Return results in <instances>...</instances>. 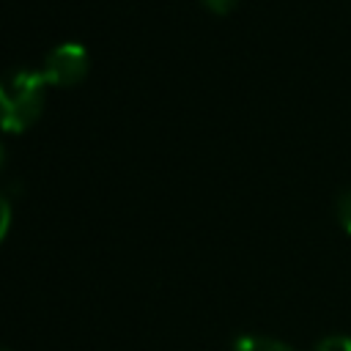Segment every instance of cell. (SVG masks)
Returning <instances> with one entry per match:
<instances>
[{
	"label": "cell",
	"mask_w": 351,
	"mask_h": 351,
	"mask_svg": "<svg viewBox=\"0 0 351 351\" xmlns=\"http://www.w3.org/2000/svg\"><path fill=\"white\" fill-rule=\"evenodd\" d=\"M44 74L41 71H11L0 77V129L25 132L44 107Z\"/></svg>",
	"instance_id": "cell-1"
},
{
	"label": "cell",
	"mask_w": 351,
	"mask_h": 351,
	"mask_svg": "<svg viewBox=\"0 0 351 351\" xmlns=\"http://www.w3.org/2000/svg\"><path fill=\"white\" fill-rule=\"evenodd\" d=\"M41 74H44V80L49 85H77L88 74V52H85V47H80L77 41L58 44L55 49L47 52Z\"/></svg>",
	"instance_id": "cell-2"
},
{
	"label": "cell",
	"mask_w": 351,
	"mask_h": 351,
	"mask_svg": "<svg viewBox=\"0 0 351 351\" xmlns=\"http://www.w3.org/2000/svg\"><path fill=\"white\" fill-rule=\"evenodd\" d=\"M233 351H293V348L266 335H239L233 340Z\"/></svg>",
	"instance_id": "cell-3"
},
{
	"label": "cell",
	"mask_w": 351,
	"mask_h": 351,
	"mask_svg": "<svg viewBox=\"0 0 351 351\" xmlns=\"http://www.w3.org/2000/svg\"><path fill=\"white\" fill-rule=\"evenodd\" d=\"M335 214H337V222L343 225V230L351 233V184L337 192V197H335Z\"/></svg>",
	"instance_id": "cell-4"
},
{
	"label": "cell",
	"mask_w": 351,
	"mask_h": 351,
	"mask_svg": "<svg viewBox=\"0 0 351 351\" xmlns=\"http://www.w3.org/2000/svg\"><path fill=\"white\" fill-rule=\"evenodd\" d=\"M315 351H351V335H326Z\"/></svg>",
	"instance_id": "cell-5"
},
{
	"label": "cell",
	"mask_w": 351,
	"mask_h": 351,
	"mask_svg": "<svg viewBox=\"0 0 351 351\" xmlns=\"http://www.w3.org/2000/svg\"><path fill=\"white\" fill-rule=\"evenodd\" d=\"M8 228H11V206H8V200H5V195L0 192V241L5 239V233H8Z\"/></svg>",
	"instance_id": "cell-6"
},
{
	"label": "cell",
	"mask_w": 351,
	"mask_h": 351,
	"mask_svg": "<svg viewBox=\"0 0 351 351\" xmlns=\"http://www.w3.org/2000/svg\"><path fill=\"white\" fill-rule=\"evenodd\" d=\"M203 3H206L211 11H217V14H225V11H230V8H233L239 0H203Z\"/></svg>",
	"instance_id": "cell-7"
},
{
	"label": "cell",
	"mask_w": 351,
	"mask_h": 351,
	"mask_svg": "<svg viewBox=\"0 0 351 351\" xmlns=\"http://www.w3.org/2000/svg\"><path fill=\"white\" fill-rule=\"evenodd\" d=\"M0 165H3V145H0Z\"/></svg>",
	"instance_id": "cell-8"
}]
</instances>
